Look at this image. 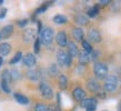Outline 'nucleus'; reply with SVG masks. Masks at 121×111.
Returning a JSON list of instances; mask_svg holds the SVG:
<instances>
[{
  "instance_id": "f257e3e1",
  "label": "nucleus",
  "mask_w": 121,
  "mask_h": 111,
  "mask_svg": "<svg viewBox=\"0 0 121 111\" xmlns=\"http://www.w3.org/2000/svg\"><path fill=\"white\" fill-rule=\"evenodd\" d=\"M109 69H108V66H107L104 62H95V67H93V73L98 79H106L109 74Z\"/></svg>"
},
{
  "instance_id": "f03ea898",
  "label": "nucleus",
  "mask_w": 121,
  "mask_h": 111,
  "mask_svg": "<svg viewBox=\"0 0 121 111\" xmlns=\"http://www.w3.org/2000/svg\"><path fill=\"white\" fill-rule=\"evenodd\" d=\"M57 61L58 64L61 67H70L72 63V57L68 52L63 50H59L57 52Z\"/></svg>"
},
{
  "instance_id": "7ed1b4c3",
  "label": "nucleus",
  "mask_w": 121,
  "mask_h": 111,
  "mask_svg": "<svg viewBox=\"0 0 121 111\" xmlns=\"http://www.w3.org/2000/svg\"><path fill=\"white\" fill-rule=\"evenodd\" d=\"M118 85V78L114 74H109L103 81V90L106 92H112Z\"/></svg>"
},
{
  "instance_id": "20e7f679",
  "label": "nucleus",
  "mask_w": 121,
  "mask_h": 111,
  "mask_svg": "<svg viewBox=\"0 0 121 111\" xmlns=\"http://www.w3.org/2000/svg\"><path fill=\"white\" fill-rule=\"evenodd\" d=\"M52 40H53V30L50 27H47V28L42 29V31L40 33L41 43L44 44V46H49L52 42Z\"/></svg>"
},
{
  "instance_id": "39448f33",
  "label": "nucleus",
  "mask_w": 121,
  "mask_h": 111,
  "mask_svg": "<svg viewBox=\"0 0 121 111\" xmlns=\"http://www.w3.org/2000/svg\"><path fill=\"white\" fill-rule=\"evenodd\" d=\"M39 91H40L42 98H44V99L51 100L53 98V90H52V88L48 85L47 82L41 81L39 83Z\"/></svg>"
},
{
  "instance_id": "423d86ee",
  "label": "nucleus",
  "mask_w": 121,
  "mask_h": 111,
  "mask_svg": "<svg viewBox=\"0 0 121 111\" xmlns=\"http://www.w3.org/2000/svg\"><path fill=\"white\" fill-rule=\"evenodd\" d=\"M98 101L95 98H86L80 102V106L86 109V111H95L97 110Z\"/></svg>"
},
{
  "instance_id": "0eeeda50",
  "label": "nucleus",
  "mask_w": 121,
  "mask_h": 111,
  "mask_svg": "<svg viewBox=\"0 0 121 111\" xmlns=\"http://www.w3.org/2000/svg\"><path fill=\"white\" fill-rule=\"evenodd\" d=\"M22 62L26 67H33L36 63H37V58H36V56L33 55V53H27V55L23 56V58H22Z\"/></svg>"
},
{
  "instance_id": "6e6552de",
  "label": "nucleus",
  "mask_w": 121,
  "mask_h": 111,
  "mask_svg": "<svg viewBox=\"0 0 121 111\" xmlns=\"http://www.w3.org/2000/svg\"><path fill=\"white\" fill-rule=\"evenodd\" d=\"M72 97L73 99L78 102H81L82 100L86 99V91L81 87H76V88L72 90Z\"/></svg>"
},
{
  "instance_id": "1a4fd4ad",
  "label": "nucleus",
  "mask_w": 121,
  "mask_h": 111,
  "mask_svg": "<svg viewBox=\"0 0 121 111\" xmlns=\"http://www.w3.org/2000/svg\"><path fill=\"white\" fill-rule=\"evenodd\" d=\"M56 42L58 43L59 47H66L68 46V36L65 31H60V32L57 33L56 36Z\"/></svg>"
},
{
  "instance_id": "9d476101",
  "label": "nucleus",
  "mask_w": 121,
  "mask_h": 111,
  "mask_svg": "<svg viewBox=\"0 0 121 111\" xmlns=\"http://www.w3.org/2000/svg\"><path fill=\"white\" fill-rule=\"evenodd\" d=\"M22 38H23V41L26 43H29L36 38V30L31 29V28H28V29H25L23 32H22Z\"/></svg>"
},
{
  "instance_id": "9b49d317",
  "label": "nucleus",
  "mask_w": 121,
  "mask_h": 111,
  "mask_svg": "<svg viewBox=\"0 0 121 111\" xmlns=\"http://www.w3.org/2000/svg\"><path fill=\"white\" fill-rule=\"evenodd\" d=\"M88 39L92 43H99L101 41V33L99 32V30L91 29L88 33Z\"/></svg>"
},
{
  "instance_id": "f8f14e48",
  "label": "nucleus",
  "mask_w": 121,
  "mask_h": 111,
  "mask_svg": "<svg viewBox=\"0 0 121 111\" xmlns=\"http://www.w3.org/2000/svg\"><path fill=\"white\" fill-rule=\"evenodd\" d=\"M87 88H88V90H90L91 92H95V93H98L101 90V87H100V85L98 83V81L97 80H95V79H89L88 81H87Z\"/></svg>"
},
{
  "instance_id": "ddd939ff",
  "label": "nucleus",
  "mask_w": 121,
  "mask_h": 111,
  "mask_svg": "<svg viewBox=\"0 0 121 111\" xmlns=\"http://www.w3.org/2000/svg\"><path fill=\"white\" fill-rule=\"evenodd\" d=\"M78 59H79V63L82 64V66H86V64H88L90 62V60H91V55L88 53V52L86 51H81L78 56Z\"/></svg>"
},
{
  "instance_id": "4468645a",
  "label": "nucleus",
  "mask_w": 121,
  "mask_h": 111,
  "mask_svg": "<svg viewBox=\"0 0 121 111\" xmlns=\"http://www.w3.org/2000/svg\"><path fill=\"white\" fill-rule=\"evenodd\" d=\"M71 33H72V37H73V39L76 41H81V42L83 41L84 32L82 30V28H73Z\"/></svg>"
},
{
  "instance_id": "2eb2a0df",
  "label": "nucleus",
  "mask_w": 121,
  "mask_h": 111,
  "mask_svg": "<svg viewBox=\"0 0 121 111\" xmlns=\"http://www.w3.org/2000/svg\"><path fill=\"white\" fill-rule=\"evenodd\" d=\"M12 32H13V26L12 25H7V26H4L1 29L0 34H1L2 39H7V38H9L12 34Z\"/></svg>"
},
{
  "instance_id": "dca6fc26",
  "label": "nucleus",
  "mask_w": 121,
  "mask_h": 111,
  "mask_svg": "<svg viewBox=\"0 0 121 111\" xmlns=\"http://www.w3.org/2000/svg\"><path fill=\"white\" fill-rule=\"evenodd\" d=\"M68 53H69L72 58H73V57H78V56H79V53H80V52H79V50H78L77 44L74 43V42H72V41L68 43Z\"/></svg>"
},
{
  "instance_id": "f3484780",
  "label": "nucleus",
  "mask_w": 121,
  "mask_h": 111,
  "mask_svg": "<svg viewBox=\"0 0 121 111\" xmlns=\"http://www.w3.org/2000/svg\"><path fill=\"white\" fill-rule=\"evenodd\" d=\"M74 21H76V23L80 25V26H86V25H88L89 19H88V17L84 16L83 13H78V15L74 17Z\"/></svg>"
},
{
  "instance_id": "a211bd4d",
  "label": "nucleus",
  "mask_w": 121,
  "mask_h": 111,
  "mask_svg": "<svg viewBox=\"0 0 121 111\" xmlns=\"http://www.w3.org/2000/svg\"><path fill=\"white\" fill-rule=\"evenodd\" d=\"M13 97H15V99L17 100V102L20 104H23V106H27V104L30 103V100L27 98L26 96H23V94H21V93H15L13 94Z\"/></svg>"
},
{
  "instance_id": "6ab92c4d",
  "label": "nucleus",
  "mask_w": 121,
  "mask_h": 111,
  "mask_svg": "<svg viewBox=\"0 0 121 111\" xmlns=\"http://www.w3.org/2000/svg\"><path fill=\"white\" fill-rule=\"evenodd\" d=\"M58 85L61 90H66L68 88V78L66 74H60L58 79Z\"/></svg>"
},
{
  "instance_id": "aec40b11",
  "label": "nucleus",
  "mask_w": 121,
  "mask_h": 111,
  "mask_svg": "<svg viewBox=\"0 0 121 111\" xmlns=\"http://www.w3.org/2000/svg\"><path fill=\"white\" fill-rule=\"evenodd\" d=\"M11 51V46L7 42H2L0 44V57H4V56L9 55Z\"/></svg>"
},
{
  "instance_id": "412c9836",
  "label": "nucleus",
  "mask_w": 121,
  "mask_h": 111,
  "mask_svg": "<svg viewBox=\"0 0 121 111\" xmlns=\"http://www.w3.org/2000/svg\"><path fill=\"white\" fill-rule=\"evenodd\" d=\"M27 77L29 78L31 81H37V80H39V78H40V72L38 70H29L28 72H27Z\"/></svg>"
},
{
  "instance_id": "4be33fe9",
  "label": "nucleus",
  "mask_w": 121,
  "mask_h": 111,
  "mask_svg": "<svg viewBox=\"0 0 121 111\" xmlns=\"http://www.w3.org/2000/svg\"><path fill=\"white\" fill-rule=\"evenodd\" d=\"M48 73H49V76H50V77H57V76L59 74L58 66H57V64H55V63L50 64V66H49V68H48Z\"/></svg>"
},
{
  "instance_id": "5701e85b",
  "label": "nucleus",
  "mask_w": 121,
  "mask_h": 111,
  "mask_svg": "<svg viewBox=\"0 0 121 111\" xmlns=\"http://www.w3.org/2000/svg\"><path fill=\"white\" fill-rule=\"evenodd\" d=\"M67 21H68V19L63 15H56L53 17V22L57 25H63V23H67Z\"/></svg>"
},
{
  "instance_id": "b1692460",
  "label": "nucleus",
  "mask_w": 121,
  "mask_h": 111,
  "mask_svg": "<svg viewBox=\"0 0 121 111\" xmlns=\"http://www.w3.org/2000/svg\"><path fill=\"white\" fill-rule=\"evenodd\" d=\"M99 4H95V6H93V7L89 8L88 9V17H90V18H95V16L99 13Z\"/></svg>"
},
{
  "instance_id": "393cba45",
  "label": "nucleus",
  "mask_w": 121,
  "mask_h": 111,
  "mask_svg": "<svg viewBox=\"0 0 121 111\" xmlns=\"http://www.w3.org/2000/svg\"><path fill=\"white\" fill-rule=\"evenodd\" d=\"M23 57H22V52L21 51H19V52H17L13 57H12V59L9 61V64H16V63H18L20 60L22 59Z\"/></svg>"
},
{
  "instance_id": "a878e982",
  "label": "nucleus",
  "mask_w": 121,
  "mask_h": 111,
  "mask_svg": "<svg viewBox=\"0 0 121 111\" xmlns=\"http://www.w3.org/2000/svg\"><path fill=\"white\" fill-rule=\"evenodd\" d=\"M81 43H82V47H83V51L88 52V53H92L93 49H92V46L90 44V42H88L87 40H83Z\"/></svg>"
},
{
  "instance_id": "bb28decb",
  "label": "nucleus",
  "mask_w": 121,
  "mask_h": 111,
  "mask_svg": "<svg viewBox=\"0 0 121 111\" xmlns=\"http://www.w3.org/2000/svg\"><path fill=\"white\" fill-rule=\"evenodd\" d=\"M11 80V77H10V71L9 70H4V72H2V74H1V81H4V82H10Z\"/></svg>"
},
{
  "instance_id": "cd10ccee",
  "label": "nucleus",
  "mask_w": 121,
  "mask_h": 111,
  "mask_svg": "<svg viewBox=\"0 0 121 111\" xmlns=\"http://www.w3.org/2000/svg\"><path fill=\"white\" fill-rule=\"evenodd\" d=\"M10 77H11V80H18L19 78H20V72H19L17 69H11L10 70Z\"/></svg>"
},
{
  "instance_id": "c85d7f7f",
  "label": "nucleus",
  "mask_w": 121,
  "mask_h": 111,
  "mask_svg": "<svg viewBox=\"0 0 121 111\" xmlns=\"http://www.w3.org/2000/svg\"><path fill=\"white\" fill-rule=\"evenodd\" d=\"M35 111H49V106L44 103H37L35 106Z\"/></svg>"
},
{
  "instance_id": "c756f323",
  "label": "nucleus",
  "mask_w": 121,
  "mask_h": 111,
  "mask_svg": "<svg viewBox=\"0 0 121 111\" xmlns=\"http://www.w3.org/2000/svg\"><path fill=\"white\" fill-rule=\"evenodd\" d=\"M0 85H1V89H2V91H4V93H10V92H11V90H10V85H9V83H8V82L1 81Z\"/></svg>"
},
{
  "instance_id": "7c9ffc66",
  "label": "nucleus",
  "mask_w": 121,
  "mask_h": 111,
  "mask_svg": "<svg viewBox=\"0 0 121 111\" xmlns=\"http://www.w3.org/2000/svg\"><path fill=\"white\" fill-rule=\"evenodd\" d=\"M40 44H41L40 38H37V39L35 40V44H33V50H35V53H39V51H40Z\"/></svg>"
},
{
  "instance_id": "2f4dec72",
  "label": "nucleus",
  "mask_w": 121,
  "mask_h": 111,
  "mask_svg": "<svg viewBox=\"0 0 121 111\" xmlns=\"http://www.w3.org/2000/svg\"><path fill=\"white\" fill-rule=\"evenodd\" d=\"M47 8H48V4H42L41 7H39L36 10V13H42V12H44V11L47 10Z\"/></svg>"
},
{
  "instance_id": "473e14b6",
  "label": "nucleus",
  "mask_w": 121,
  "mask_h": 111,
  "mask_svg": "<svg viewBox=\"0 0 121 111\" xmlns=\"http://www.w3.org/2000/svg\"><path fill=\"white\" fill-rule=\"evenodd\" d=\"M49 111H60V107H59L58 104L52 103L49 106Z\"/></svg>"
},
{
  "instance_id": "72a5a7b5",
  "label": "nucleus",
  "mask_w": 121,
  "mask_h": 111,
  "mask_svg": "<svg viewBox=\"0 0 121 111\" xmlns=\"http://www.w3.org/2000/svg\"><path fill=\"white\" fill-rule=\"evenodd\" d=\"M90 55H91V59H92V60H95L97 58H98V55H99V52H98V51H95V50H93V51H92V53H90Z\"/></svg>"
},
{
  "instance_id": "f704fd0d",
  "label": "nucleus",
  "mask_w": 121,
  "mask_h": 111,
  "mask_svg": "<svg viewBox=\"0 0 121 111\" xmlns=\"http://www.w3.org/2000/svg\"><path fill=\"white\" fill-rule=\"evenodd\" d=\"M110 4L109 0H102V1H99V6H107V4Z\"/></svg>"
},
{
  "instance_id": "c9c22d12",
  "label": "nucleus",
  "mask_w": 121,
  "mask_h": 111,
  "mask_svg": "<svg viewBox=\"0 0 121 111\" xmlns=\"http://www.w3.org/2000/svg\"><path fill=\"white\" fill-rule=\"evenodd\" d=\"M6 12H7V9L4 8V9H2V10L0 11V19H2L6 16Z\"/></svg>"
},
{
  "instance_id": "e433bc0d",
  "label": "nucleus",
  "mask_w": 121,
  "mask_h": 111,
  "mask_svg": "<svg viewBox=\"0 0 121 111\" xmlns=\"http://www.w3.org/2000/svg\"><path fill=\"white\" fill-rule=\"evenodd\" d=\"M27 23H28V20H26V19H25V20H21V21L20 22H18V25L20 27H23V26H26Z\"/></svg>"
},
{
  "instance_id": "4c0bfd02",
  "label": "nucleus",
  "mask_w": 121,
  "mask_h": 111,
  "mask_svg": "<svg viewBox=\"0 0 121 111\" xmlns=\"http://www.w3.org/2000/svg\"><path fill=\"white\" fill-rule=\"evenodd\" d=\"M2 63H4V57H0V67L2 66Z\"/></svg>"
},
{
  "instance_id": "58836bf2",
  "label": "nucleus",
  "mask_w": 121,
  "mask_h": 111,
  "mask_svg": "<svg viewBox=\"0 0 121 111\" xmlns=\"http://www.w3.org/2000/svg\"><path fill=\"white\" fill-rule=\"evenodd\" d=\"M0 39H1V34H0Z\"/></svg>"
},
{
  "instance_id": "ea45409f",
  "label": "nucleus",
  "mask_w": 121,
  "mask_h": 111,
  "mask_svg": "<svg viewBox=\"0 0 121 111\" xmlns=\"http://www.w3.org/2000/svg\"><path fill=\"white\" fill-rule=\"evenodd\" d=\"M103 111H108V110H103Z\"/></svg>"
}]
</instances>
